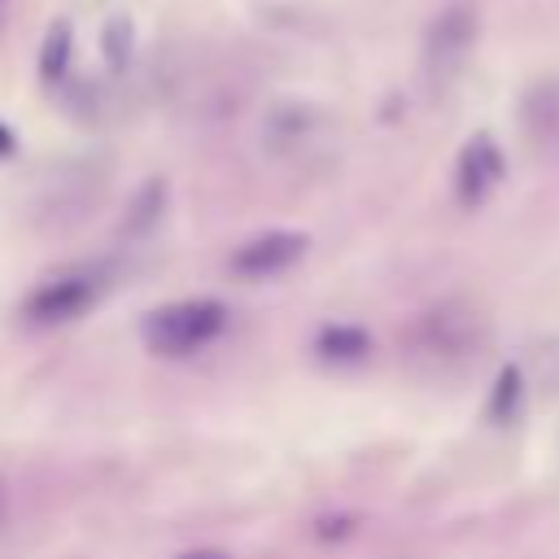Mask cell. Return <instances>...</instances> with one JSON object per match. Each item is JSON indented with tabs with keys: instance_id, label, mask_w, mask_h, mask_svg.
<instances>
[{
	"instance_id": "obj_1",
	"label": "cell",
	"mask_w": 559,
	"mask_h": 559,
	"mask_svg": "<svg viewBox=\"0 0 559 559\" xmlns=\"http://www.w3.org/2000/svg\"><path fill=\"white\" fill-rule=\"evenodd\" d=\"M227 328V306L214 297H183V301H166L157 310L144 314L140 336L148 345V354L157 358H188L205 345H214Z\"/></svg>"
},
{
	"instance_id": "obj_2",
	"label": "cell",
	"mask_w": 559,
	"mask_h": 559,
	"mask_svg": "<svg viewBox=\"0 0 559 559\" xmlns=\"http://www.w3.org/2000/svg\"><path fill=\"white\" fill-rule=\"evenodd\" d=\"M100 297V280L87 275V271H61V275H48L39 288L26 293L22 301V319L31 328H61L79 314H87Z\"/></svg>"
},
{
	"instance_id": "obj_3",
	"label": "cell",
	"mask_w": 559,
	"mask_h": 559,
	"mask_svg": "<svg viewBox=\"0 0 559 559\" xmlns=\"http://www.w3.org/2000/svg\"><path fill=\"white\" fill-rule=\"evenodd\" d=\"M306 249H310L306 231H293V227L258 231V236H249L245 245L231 249L227 271L240 275V280H275V275H288L306 258Z\"/></svg>"
},
{
	"instance_id": "obj_4",
	"label": "cell",
	"mask_w": 559,
	"mask_h": 559,
	"mask_svg": "<svg viewBox=\"0 0 559 559\" xmlns=\"http://www.w3.org/2000/svg\"><path fill=\"white\" fill-rule=\"evenodd\" d=\"M502 179V153L489 135H476L463 153H459V166H454V197L459 205H480Z\"/></svg>"
},
{
	"instance_id": "obj_5",
	"label": "cell",
	"mask_w": 559,
	"mask_h": 559,
	"mask_svg": "<svg viewBox=\"0 0 559 559\" xmlns=\"http://www.w3.org/2000/svg\"><path fill=\"white\" fill-rule=\"evenodd\" d=\"M472 35H476V26H472V17H467L463 9L441 13L437 26H432V35H428V70H432L437 79L450 74V70L463 61V52L472 48Z\"/></svg>"
},
{
	"instance_id": "obj_6",
	"label": "cell",
	"mask_w": 559,
	"mask_h": 559,
	"mask_svg": "<svg viewBox=\"0 0 559 559\" xmlns=\"http://www.w3.org/2000/svg\"><path fill=\"white\" fill-rule=\"evenodd\" d=\"M310 349H314V358H323L332 367H349L371 354V332L362 323H323L314 332Z\"/></svg>"
},
{
	"instance_id": "obj_7",
	"label": "cell",
	"mask_w": 559,
	"mask_h": 559,
	"mask_svg": "<svg viewBox=\"0 0 559 559\" xmlns=\"http://www.w3.org/2000/svg\"><path fill=\"white\" fill-rule=\"evenodd\" d=\"M524 393H528V384H524V371L515 367V362H507L498 376H493V389H489V397H485V419L489 424H515L520 415H524Z\"/></svg>"
},
{
	"instance_id": "obj_8",
	"label": "cell",
	"mask_w": 559,
	"mask_h": 559,
	"mask_svg": "<svg viewBox=\"0 0 559 559\" xmlns=\"http://www.w3.org/2000/svg\"><path fill=\"white\" fill-rule=\"evenodd\" d=\"M70 48H74V31L70 22H52L39 48V79L44 83H61L70 74Z\"/></svg>"
},
{
	"instance_id": "obj_9",
	"label": "cell",
	"mask_w": 559,
	"mask_h": 559,
	"mask_svg": "<svg viewBox=\"0 0 559 559\" xmlns=\"http://www.w3.org/2000/svg\"><path fill=\"white\" fill-rule=\"evenodd\" d=\"M100 52H105V61H109L114 74H122V70L131 66L135 35H131V17H127V13H114V17L105 22V31H100Z\"/></svg>"
},
{
	"instance_id": "obj_10",
	"label": "cell",
	"mask_w": 559,
	"mask_h": 559,
	"mask_svg": "<svg viewBox=\"0 0 559 559\" xmlns=\"http://www.w3.org/2000/svg\"><path fill=\"white\" fill-rule=\"evenodd\" d=\"M162 205H166V188H162V179H153V183H144L140 192H135V201H131V210H127V236H144L157 218H162Z\"/></svg>"
},
{
	"instance_id": "obj_11",
	"label": "cell",
	"mask_w": 559,
	"mask_h": 559,
	"mask_svg": "<svg viewBox=\"0 0 559 559\" xmlns=\"http://www.w3.org/2000/svg\"><path fill=\"white\" fill-rule=\"evenodd\" d=\"M175 559H231V555L227 550H214V546H197V550H183Z\"/></svg>"
},
{
	"instance_id": "obj_12",
	"label": "cell",
	"mask_w": 559,
	"mask_h": 559,
	"mask_svg": "<svg viewBox=\"0 0 559 559\" xmlns=\"http://www.w3.org/2000/svg\"><path fill=\"white\" fill-rule=\"evenodd\" d=\"M13 148H17V140H13V131H9L4 122H0V157H9Z\"/></svg>"
},
{
	"instance_id": "obj_13",
	"label": "cell",
	"mask_w": 559,
	"mask_h": 559,
	"mask_svg": "<svg viewBox=\"0 0 559 559\" xmlns=\"http://www.w3.org/2000/svg\"><path fill=\"white\" fill-rule=\"evenodd\" d=\"M0 507H4V480H0Z\"/></svg>"
}]
</instances>
